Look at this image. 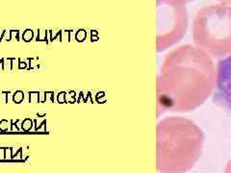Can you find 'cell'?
<instances>
[{"label":"cell","mask_w":231,"mask_h":173,"mask_svg":"<svg viewBox=\"0 0 231 173\" xmlns=\"http://www.w3.org/2000/svg\"><path fill=\"white\" fill-rule=\"evenodd\" d=\"M217 67L208 53L182 44L164 56L157 81L162 113H186L202 105L215 91Z\"/></svg>","instance_id":"1"},{"label":"cell","mask_w":231,"mask_h":173,"mask_svg":"<svg viewBox=\"0 0 231 173\" xmlns=\"http://www.w3.org/2000/svg\"><path fill=\"white\" fill-rule=\"evenodd\" d=\"M156 137V168L160 173H186L200 158L204 134L191 119L175 115L161 119Z\"/></svg>","instance_id":"2"},{"label":"cell","mask_w":231,"mask_h":173,"mask_svg":"<svg viewBox=\"0 0 231 173\" xmlns=\"http://www.w3.org/2000/svg\"><path fill=\"white\" fill-rule=\"evenodd\" d=\"M194 45L212 58L223 59L231 54V6L223 3L200 8L192 24Z\"/></svg>","instance_id":"3"},{"label":"cell","mask_w":231,"mask_h":173,"mask_svg":"<svg viewBox=\"0 0 231 173\" xmlns=\"http://www.w3.org/2000/svg\"><path fill=\"white\" fill-rule=\"evenodd\" d=\"M188 12L181 0H157L156 51L163 52L179 43L188 28Z\"/></svg>","instance_id":"4"},{"label":"cell","mask_w":231,"mask_h":173,"mask_svg":"<svg viewBox=\"0 0 231 173\" xmlns=\"http://www.w3.org/2000/svg\"><path fill=\"white\" fill-rule=\"evenodd\" d=\"M214 101L231 113V54L217 65V84Z\"/></svg>","instance_id":"5"},{"label":"cell","mask_w":231,"mask_h":173,"mask_svg":"<svg viewBox=\"0 0 231 173\" xmlns=\"http://www.w3.org/2000/svg\"><path fill=\"white\" fill-rule=\"evenodd\" d=\"M36 41H46V43H49L48 30L38 29V36H37V38H36Z\"/></svg>","instance_id":"6"},{"label":"cell","mask_w":231,"mask_h":173,"mask_svg":"<svg viewBox=\"0 0 231 173\" xmlns=\"http://www.w3.org/2000/svg\"><path fill=\"white\" fill-rule=\"evenodd\" d=\"M25 93L22 91H16L13 94V101L14 103L19 104L24 100Z\"/></svg>","instance_id":"7"},{"label":"cell","mask_w":231,"mask_h":173,"mask_svg":"<svg viewBox=\"0 0 231 173\" xmlns=\"http://www.w3.org/2000/svg\"><path fill=\"white\" fill-rule=\"evenodd\" d=\"M33 125H34V120H32L31 118H25L21 122V129L25 132H28L32 129Z\"/></svg>","instance_id":"8"},{"label":"cell","mask_w":231,"mask_h":173,"mask_svg":"<svg viewBox=\"0 0 231 173\" xmlns=\"http://www.w3.org/2000/svg\"><path fill=\"white\" fill-rule=\"evenodd\" d=\"M22 40L25 41V43H29L33 40L34 38V31L32 29H25L24 32L22 33Z\"/></svg>","instance_id":"9"},{"label":"cell","mask_w":231,"mask_h":173,"mask_svg":"<svg viewBox=\"0 0 231 173\" xmlns=\"http://www.w3.org/2000/svg\"><path fill=\"white\" fill-rule=\"evenodd\" d=\"M29 102L30 103H38L39 102V91H29Z\"/></svg>","instance_id":"10"},{"label":"cell","mask_w":231,"mask_h":173,"mask_svg":"<svg viewBox=\"0 0 231 173\" xmlns=\"http://www.w3.org/2000/svg\"><path fill=\"white\" fill-rule=\"evenodd\" d=\"M57 102L60 104L67 103V92L66 91H60L57 94Z\"/></svg>","instance_id":"11"},{"label":"cell","mask_w":231,"mask_h":173,"mask_svg":"<svg viewBox=\"0 0 231 173\" xmlns=\"http://www.w3.org/2000/svg\"><path fill=\"white\" fill-rule=\"evenodd\" d=\"M85 38H86V31L85 30H83V29H79L78 31L75 33V38H76V41H82L85 40Z\"/></svg>","instance_id":"12"},{"label":"cell","mask_w":231,"mask_h":173,"mask_svg":"<svg viewBox=\"0 0 231 173\" xmlns=\"http://www.w3.org/2000/svg\"><path fill=\"white\" fill-rule=\"evenodd\" d=\"M10 121H8L7 119H2L0 120V131H7L9 126H10Z\"/></svg>","instance_id":"13"},{"label":"cell","mask_w":231,"mask_h":173,"mask_svg":"<svg viewBox=\"0 0 231 173\" xmlns=\"http://www.w3.org/2000/svg\"><path fill=\"white\" fill-rule=\"evenodd\" d=\"M13 38H16L17 41H19V30H10V41H12Z\"/></svg>","instance_id":"14"},{"label":"cell","mask_w":231,"mask_h":173,"mask_svg":"<svg viewBox=\"0 0 231 173\" xmlns=\"http://www.w3.org/2000/svg\"><path fill=\"white\" fill-rule=\"evenodd\" d=\"M28 62H29V69H33V68L37 67H38V62H37V60L36 59H33V58H29L28 59Z\"/></svg>","instance_id":"15"},{"label":"cell","mask_w":231,"mask_h":173,"mask_svg":"<svg viewBox=\"0 0 231 173\" xmlns=\"http://www.w3.org/2000/svg\"><path fill=\"white\" fill-rule=\"evenodd\" d=\"M46 91H39V102L44 103L46 102Z\"/></svg>","instance_id":"16"},{"label":"cell","mask_w":231,"mask_h":173,"mask_svg":"<svg viewBox=\"0 0 231 173\" xmlns=\"http://www.w3.org/2000/svg\"><path fill=\"white\" fill-rule=\"evenodd\" d=\"M17 65H19V69H24L27 67V62L25 61H22L21 59H19V62H17Z\"/></svg>","instance_id":"17"},{"label":"cell","mask_w":231,"mask_h":173,"mask_svg":"<svg viewBox=\"0 0 231 173\" xmlns=\"http://www.w3.org/2000/svg\"><path fill=\"white\" fill-rule=\"evenodd\" d=\"M223 173H231V159L227 162L225 168H224V171Z\"/></svg>","instance_id":"18"},{"label":"cell","mask_w":231,"mask_h":173,"mask_svg":"<svg viewBox=\"0 0 231 173\" xmlns=\"http://www.w3.org/2000/svg\"><path fill=\"white\" fill-rule=\"evenodd\" d=\"M218 1H220L221 3L225 5H231V0H218Z\"/></svg>","instance_id":"19"},{"label":"cell","mask_w":231,"mask_h":173,"mask_svg":"<svg viewBox=\"0 0 231 173\" xmlns=\"http://www.w3.org/2000/svg\"><path fill=\"white\" fill-rule=\"evenodd\" d=\"M37 115L39 116V117H44V116L46 115V114H44V113H43V114H40V113H38Z\"/></svg>","instance_id":"20"},{"label":"cell","mask_w":231,"mask_h":173,"mask_svg":"<svg viewBox=\"0 0 231 173\" xmlns=\"http://www.w3.org/2000/svg\"><path fill=\"white\" fill-rule=\"evenodd\" d=\"M181 1H183L185 3V4H187V3H190V2H193L194 0H181Z\"/></svg>","instance_id":"21"},{"label":"cell","mask_w":231,"mask_h":173,"mask_svg":"<svg viewBox=\"0 0 231 173\" xmlns=\"http://www.w3.org/2000/svg\"><path fill=\"white\" fill-rule=\"evenodd\" d=\"M70 94L71 95V96H74V95H75V92H74V91H70Z\"/></svg>","instance_id":"22"}]
</instances>
